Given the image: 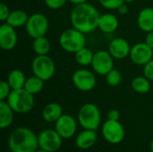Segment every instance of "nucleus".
<instances>
[{
  "label": "nucleus",
  "mask_w": 153,
  "mask_h": 152,
  "mask_svg": "<svg viewBox=\"0 0 153 152\" xmlns=\"http://www.w3.org/2000/svg\"><path fill=\"white\" fill-rule=\"evenodd\" d=\"M71 4L76 5V4H81L84 3H88V0H68Z\"/></svg>",
  "instance_id": "nucleus-36"
},
{
  "label": "nucleus",
  "mask_w": 153,
  "mask_h": 152,
  "mask_svg": "<svg viewBox=\"0 0 153 152\" xmlns=\"http://www.w3.org/2000/svg\"><path fill=\"white\" fill-rule=\"evenodd\" d=\"M34 95L27 91L24 88L19 90H12L6 102L18 114H25L30 111L34 106Z\"/></svg>",
  "instance_id": "nucleus-3"
},
{
  "label": "nucleus",
  "mask_w": 153,
  "mask_h": 152,
  "mask_svg": "<svg viewBox=\"0 0 153 152\" xmlns=\"http://www.w3.org/2000/svg\"><path fill=\"white\" fill-rule=\"evenodd\" d=\"M12 91V88L10 87L7 81L0 82V100H4L8 98L9 94Z\"/></svg>",
  "instance_id": "nucleus-29"
},
{
  "label": "nucleus",
  "mask_w": 153,
  "mask_h": 152,
  "mask_svg": "<svg viewBox=\"0 0 153 152\" xmlns=\"http://www.w3.org/2000/svg\"><path fill=\"white\" fill-rule=\"evenodd\" d=\"M126 4H127V3H124V4H122L117 8V12H118L120 14H122V15L126 14V13H128V6H127Z\"/></svg>",
  "instance_id": "nucleus-35"
},
{
  "label": "nucleus",
  "mask_w": 153,
  "mask_h": 152,
  "mask_svg": "<svg viewBox=\"0 0 153 152\" xmlns=\"http://www.w3.org/2000/svg\"><path fill=\"white\" fill-rule=\"evenodd\" d=\"M74 86L83 92L91 91L94 89L97 80L95 74L87 69H78L72 75Z\"/></svg>",
  "instance_id": "nucleus-9"
},
{
  "label": "nucleus",
  "mask_w": 153,
  "mask_h": 152,
  "mask_svg": "<svg viewBox=\"0 0 153 152\" xmlns=\"http://www.w3.org/2000/svg\"><path fill=\"white\" fill-rule=\"evenodd\" d=\"M63 115V108L60 104L52 102L45 106L42 111V117L48 123H56Z\"/></svg>",
  "instance_id": "nucleus-19"
},
{
  "label": "nucleus",
  "mask_w": 153,
  "mask_h": 152,
  "mask_svg": "<svg viewBox=\"0 0 153 152\" xmlns=\"http://www.w3.org/2000/svg\"><path fill=\"white\" fill-rule=\"evenodd\" d=\"M93 56L94 53L90 48L84 47L74 54V58L76 63L79 64L80 65L88 66V65H91Z\"/></svg>",
  "instance_id": "nucleus-25"
},
{
  "label": "nucleus",
  "mask_w": 153,
  "mask_h": 152,
  "mask_svg": "<svg viewBox=\"0 0 153 152\" xmlns=\"http://www.w3.org/2000/svg\"><path fill=\"white\" fill-rule=\"evenodd\" d=\"M43 87H44V81L35 75L27 78L24 84V89L30 93H31L32 95L40 92Z\"/></svg>",
  "instance_id": "nucleus-26"
},
{
  "label": "nucleus",
  "mask_w": 153,
  "mask_h": 152,
  "mask_svg": "<svg viewBox=\"0 0 153 152\" xmlns=\"http://www.w3.org/2000/svg\"><path fill=\"white\" fill-rule=\"evenodd\" d=\"M26 77L22 71L19 69L12 70L7 76V82L9 83L12 90H19L24 88Z\"/></svg>",
  "instance_id": "nucleus-22"
},
{
  "label": "nucleus",
  "mask_w": 153,
  "mask_h": 152,
  "mask_svg": "<svg viewBox=\"0 0 153 152\" xmlns=\"http://www.w3.org/2000/svg\"><path fill=\"white\" fill-rule=\"evenodd\" d=\"M102 7L108 10H117V8L125 2V0H99Z\"/></svg>",
  "instance_id": "nucleus-28"
},
{
  "label": "nucleus",
  "mask_w": 153,
  "mask_h": 152,
  "mask_svg": "<svg viewBox=\"0 0 153 152\" xmlns=\"http://www.w3.org/2000/svg\"><path fill=\"white\" fill-rule=\"evenodd\" d=\"M62 139L56 130H44L38 136L39 148L48 152L56 151L62 145Z\"/></svg>",
  "instance_id": "nucleus-10"
},
{
  "label": "nucleus",
  "mask_w": 153,
  "mask_h": 152,
  "mask_svg": "<svg viewBox=\"0 0 153 152\" xmlns=\"http://www.w3.org/2000/svg\"><path fill=\"white\" fill-rule=\"evenodd\" d=\"M145 43L153 49V30L147 32V35L145 38Z\"/></svg>",
  "instance_id": "nucleus-34"
},
{
  "label": "nucleus",
  "mask_w": 153,
  "mask_h": 152,
  "mask_svg": "<svg viewBox=\"0 0 153 152\" xmlns=\"http://www.w3.org/2000/svg\"><path fill=\"white\" fill-rule=\"evenodd\" d=\"M78 120L83 129L96 131L101 120L100 108L93 103L84 104L79 110Z\"/></svg>",
  "instance_id": "nucleus-5"
},
{
  "label": "nucleus",
  "mask_w": 153,
  "mask_h": 152,
  "mask_svg": "<svg viewBox=\"0 0 153 152\" xmlns=\"http://www.w3.org/2000/svg\"><path fill=\"white\" fill-rule=\"evenodd\" d=\"M143 74L151 82H153V59L143 65Z\"/></svg>",
  "instance_id": "nucleus-31"
},
{
  "label": "nucleus",
  "mask_w": 153,
  "mask_h": 152,
  "mask_svg": "<svg viewBox=\"0 0 153 152\" xmlns=\"http://www.w3.org/2000/svg\"><path fill=\"white\" fill-rule=\"evenodd\" d=\"M131 86L135 92L139 94H145L151 90V81L144 75L137 76L133 79Z\"/></svg>",
  "instance_id": "nucleus-24"
},
{
  "label": "nucleus",
  "mask_w": 153,
  "mask_h": 152,
  "mask_svg": "<svg viewBox=\"0 0 153 152\" xmlns=\"http://www.w3.org/2000/svg\"><path fill=\"white\" fill-rule=\"evenodd\" d=\"M108 120H112V121H118L120 118V113L117 109H111L108 112L107 114Z\"/></svg>",
  "instance_id": "nucleus-33"
},
{
  "label": "nucleus",
  "mask_w": 153,
  "mask_h": 152,
  "mask_svg": "<svg viewBox=\"0 0 153 152\" xmlns=\"http://www.w3.org/2000/svg\"><path fill=\"white\" fill-rule=\"evenodd\" d=\"M55 130L60 134L63 139H69L74 135L77 129L75 119L70 115H62L56 122Z\"/></svg>",
  "instance_id": "nucleus-13"
},
{
  "label": "nucleus",
  "mask_w": 153,
  "mask_h": 152,
  "mask_svg": "<svg viewBox=\"0 0 153 152\" xmlns=\"http://www.w3.org/2000/svg\"><path fill=\"white\" fill-rule=\"evenodd\" d=\"M32 48H33L34 53L37 56H45V55H48V52L50 51L51 44L48 39L46 38L45 36L39 37V38L33 39Z\"/></svg>",
  "instance_id": "nucleus-23"
},
{
  "label": "nucleus",
  "mask_w": 153,
  "mask_h": 152,
  "mask_svg": "<svg viewBox=\"0 0 153 152\" xmlns=\"http://www.w3.org/2000/svg\"><path fill=\"white\" fill-rule=\"evenodd\" d=\"M9 148L12 152H35L39 148L38 136L27 127H19L9 137Z\"/></svg>",
  "instance_id": "nucleus-2"
},
{
  "label": "nucleus",
  "mask_w": 153,
  "mask_h": 152,
  "mask_svg": "<svg viewBox=\"0 0 153 152\" xmlns=\"http://www.w3.org/2000/svg\"><path fill=\"white\" fill-rule=\"evenodd\" d=\"M97 141V133L94 130H86L81 132L76 137L75 144L81 150H88L91 148Z\"/></svg>",
  "instance_id": "nucleus-18"
},
{
  "label": "nucleus",
  "mask_w": 153,
  "mask_h": 152,
  "mask_svg": "<svg viewBox=\"0 0 153 152\" xmlns=\"http://www.w3.org/2000/svg\"><path fill=\"white\" fill-rule=\"evenodd\" d=\"M100 16L98 9L94 5L84 3L74 5L70 13V21L73 28L88 34L98 28Z\"/></svg>",
  "instance_id": "nucleus-1"
},
{
  "label": "nucleus",
  "mask_w": 153,
  "mask_h": 152,
  "mask_svg": "<svg viewBox=\"0 0 153 152\" xmlns=\"http://www.w3.org/2000/svg\"><path fill=\"white\" fill-rule=\"evenodd\" d=\"M29 17L30 16L27 14L26 12H24L23 10L17 9L10 13V15L6 20V23L13 26V28H20L26 25Z\"/></svg>",
  "instance_id": "nucleus-21"
},
{
  "label": "nucleus",
  "mask_w": 153,
  "mask_h": 152,
  "mask_svg": "<svg viewBox=\"0 0 153 152\" xmlns=\"http://www.w3.org/2000/svg\"><path fill=\"white\" fill-rule=\"evenodd\" d=\"M68 0H45V4L51 10H57L62 8Z\"/></svg>",
  "instance_id": "nucleus-30"
},
{
  "label": "nucleus",
  "mask_w": 153,
  "mask_h": 152,
  "mask_svg": "<svg viewBox=\"0 0 153 152\" xmlns=\"http://www.w3.org/2000/svg\"><path fill=\"white\" fill-rule=\"evenodd\" d=\"M31 70L33 75L46 82L54 76L56 65L53 59L48 55L37 56L31 63Z\"/></svg>",
  "instance_id": "nucleus-6"
},
{
  "label": "nucleus",
  "mask_w": 153,
  "mask_h": 152,
  "mask_svg": "<svg viewBox=\"0 0 153 152\" xmlns=\"http://www.w3.org/2000/svg\"><path fill=\"white\" fill-rule=\"evenodd\" d=\"M134 1H135V0H125L126 3H133Z\"/></svg>",
  "instance_id": "nucleus-37"
},
{
  "label": "nucleus",
  "mask_w": 153,
  "mask_h": 152,
  "mask_svg": "<svg viewBox=\"0 0 153 152\" xmlns=\"http://www.w3.org/2000/svg\"><path fill=\"white\" fill-rule=\"evenodd\" d=\"M106 82L109 86L117 87L122 82V73L117 69H112L107 75H106Z\"/></svg>",
  "instance_id": "nucleus-27"
},
{
  "label": "nucleus",
  "mask_w": 153,
  "mask_h": 152,
  "mask_svg": "<svg viewBox=\"0 0 153 152\" xmlns=\"http://www.w3.org/2000/svg\"><path fill=\"white\" fill-rule=\"evenodd\" d=\"M14 29L6 22L0 26V47L2 49L8 51L15 47L18 37Z\"/></svg>",
  "instance_id": "nucleus-14"
},
{
  "label": "nucleus",
  "mask_w": 153,
  "mask_h": 152,
  "mask_svg": "<svg viewBox=\"0 0 153 152\" xmlns=\"http://www.w3.org/2000/svg\"><path fill=\"white\" fill-rule=\"evenodd\" d=\"M91 67L97 74L106 76L114 68V57L108 51H96L93 56Z\"/></svg>",
  "instance_id": "nucleus-8"
},
{
  "label": "nucleus",
  "mask_w": 153,
  "mask_h": 152,
  "mask_svg": "<svg viewBox=\"0 0 153 152\" xmlns=\"http://www.w3.org/2000/svg\"><path fill=\"white\" fill-rule=\"evenodd\" d=\"M102 134L109 143L118 144L125 138V129L119 121L107 120L102 126Z\"/></svg>",
  "instance_id": "nucleus-11"
},
{
  "label": "nucleus",
  "mask_w": 153,
  "mask_h": 152,
  "mask_svg": "<svg viewBox=\"0 0 153 152\" xmlns=\"http://www.w3.org/2000/svg\"><path fill=\"white\" fill-rule=\"evenodd\" d=\"M14 111L4 100H0V127L2 129L10 126L13 120Z\"/></svg>",
  "instance_id": "nucleus-20"
},
{
  "label": "nucleus",
  "mask_w": 153,
  "mask_h": 152,
  "mask_svg": "<svg viewBox=\"0 0 153 152\" xmlns=\"http://www.w3.org/2000/svg\"><path fill=\"white\" fill-rule=\"evenodd\" d=\"M49 27L48 19L41 13H36L30 15L25 25L27 34L32 39L43 37L48 32Z\"/></svg>",
  "instance_id": "nucleus-7"
},
{
  "label": "nucleus",
  "mask_w": 153,
  "mask_h": 152,
  "mask_svg": "<svg viewBox=\"0 0 153 152\" xmlns=\"http://www.w3.org/2000/svg\"><path fill=\"white\" fill-rule=\"evenodd\" d=\"M86 44L85 34L82 31L71 28L65 30L59 37V45L63 50L75 54Z\"/></svg>",
  "instance_id": "nucleus-4"
},
{
  "label": "nucleus",
  "mask_w": 153,
  "mask_h": 152,
  "mask_svg": "<svg viewBox=\"0 0 153 152\" xmlns=\"http://www.w3.org/2000/svg\"><path fill=\"white\" fill-rule=\"evenodd\" d=\"M131 46L129 42L122 38H116L109 42L108 52L114 59H124L130 55Z\"/></svg>",
  "instance_id": "nucleus-15"
},
{
  "label": "nucleus",
  "mask_w": 153,
  "mask_h": 152,
  "mask_svg": "<svg viewBox=\"0 0 153 152\" xmlns=\"http://www.w3.org/2000/svg\"><path fill=\"white\" fill-rule=\"evenodd\" d=\"M151 151L153 152V141L152 142V143H151Z\"/></svg>",
  "instance_id": "nucleus-38"
},
{
  "label": "nucleus",
  "mask_w": 153,
  "mask_h": 152,
  "mask_svg": "<svg viewBox=\"0 0 153 152\" xmlns=\"http://www.w3.org/2000/svg\"><path fill=\"white\" fill-rule=\"evenodd\" d=\"M35 152H48V151H43V150H41V149H40V150H37Z\"/></svg>",
  "instance_id": "nucleus-39"
},
{
  "label": "nucleus",
  "mask_w": 153,
  "mask_h": 152,
  "mask_svg": "<svg viewBox=\"0 0 153 152\" xmlns=\"http://www.w3.org/2000/svg\"><path fill=\"white\" fill-rule=\"evenodd\" d=\"M119 26V21L117 17L113 13H103L100 14L99 20L98 28L105 33L115 32Z\"/></svg>",
  "instance_id": "nucleus-16"
},
{
  "label": "nucleus",
  "mask_w": 153,
  "mask_h": 152,
  "mask_svg": "<svg viewBox=\"0 0 153 152\" xmlns=\"http://www.w3.org/2000/svg\"><path fill=\"white\" fill-rule=\"evenodd\" d=\"M129 57L137 65H145L153 59V49L145 42H139L131 47Z\"/></svg>",
  "instance_id": "nucleus-12"
},
{
  "label": "nucleus",
  "mask_w": 153,
  "mask_h": 152,
  "mask_svg": "<svg viewBox=\"0 0 153 152\" xmlns=\"http://www.w3.org/2000/svg\"><path fill=\"white\" fill-rule=\"evenodd\" d=\"M10 13L11 12L7 4H5L4 3H1L0 4V20L2 22H6L8 16L10 15Z\"/></svg>",
  "instance_id": "nucleus-32"
},
{
  "label": "nucleus",
  "mask_w": 153,
  "mask_h": 152,
  "mask_svg": "<svg viewBox=\"0 0 153 152\" xmlns=\"http://www.w3.org/2000/svg\"><path fill=\"white\" fill-rule=\"evenodd\" d=\"M138 27L145 32L153 30V8L145 7L142 9L137 16Z\"/></svg>",
  "instance_id": "nucleus-17"
}]
</instances>
